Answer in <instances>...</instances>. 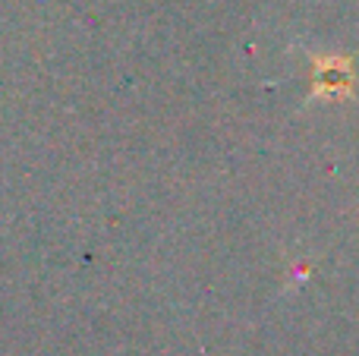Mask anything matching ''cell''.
Masks as SVG:
<instances>
[{
    "instance_id": "6da1fadb",
    "label": "cell",
    "mask_w": 359,
    "mask_h": 356,
    "mask_svg": "<svg viewBox=\"0 0 359 356\" xmlns=\"http://www.w3.org/2000/svg\"><path fill=\"white\" fill-rule=\"evenodd\" d=\"M316 76H318V92H334L337 85H347L350 79L347 60H325Z\"/></svg>"
}]
</instances>
